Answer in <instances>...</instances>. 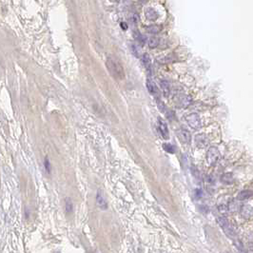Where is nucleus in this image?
I'll return each instance as SVG.
<instances>
[{"mask_svg":"<svg viewBox=\"0 0 253 253\" xmlns=\"http://www.w3.org/2000/svg\"><path fill=\"white\" fill-rule=\"evenodd\" d=\"M106 65H107V68H108L110 73L114 77V78L118 79V80H123L125 78V72H124L122 65L118 61H116L114 58L109 57L108 59H107Z\"/></svg>","mask_w":253,"mask_h":253,"instance_id":"f257e3e1","label":"nucleus"},{"mask_svg":"<svg viewBox=\"0 0 253 253\" xmlns=\"http://www.w3.org/2000/svg\"><path fill=\"white\" fill-rule=\"evenodd\" d=\"M217 222L219 224V226L224 230V232H225V234L228 238H230L232 240H236V232H235L234 228L231 227V225L228 223V221L225 217H224V216L218 217L217 218Z\"/></svg>","mask_w":253,"mask_h":253,"instance_id":"f03ea898","label":"nucleus"},{"mask_svg":"<svg viewBox=\"0 0 253 253\" xmlns=\"http://www.w3.org/2000/svg\"><path fill=\"white\" fill-rule=\"evenodd\" d=\"M220 158V151L216 147H210L207 151V162L209 166H214Z\"/></svg>","mask_w":253,"mask_h":253,"instance_id":"7ed1b4c3","label":"nucleus"},{"mask_svg":"<svg viewBox=\"0 0 253 253\" xmlns=\"http://www.w3.org/2000/svg\"><path fill=\"white\" fill-rule=\"evenodd\" d=\"M186 121L188 123V125L190 126L193 130H199L201 128V119L199 114L193 112V113H189V115L186 116Z\"/></svg>","mask_w":253,"mask_h":253,"instance_id":"20e7f679","label":"nucleus"},{"mask_svg":"<svg viewBox=\"0 0 253 253\" xmlns=\"http://www.w3.org/2000/svg\"><path fill=\"white\" fill-rule=\"evenodd\" d=\"M174 101L179 108H188V107L191 104V98L189 95L186 94H177L174 97Z\"/></svg>","mask_w":253,"mask_h":253,"instance_id":"39448f33","label":"nucleus"},{"mask_svg":"<svg viewBox=\"0 0 253 253\" xmlns=\"http://www.w3.org/2000/svg\"><path fill=\"white\" fill-rule=\"evenodd\" d=\"M195 144L199 149H204V148H206L208 146L209 140L207 137L206 134L200 133V134H197L195 136Z\"/></svg>","mask_w":253,"mask_h":253,"instance_id":"423d86ee","label":"nucleus"},{"mask_svg":"<svg viewBox=\"0 0 253 253\" xmlns=\"http://www.w3.org/2000/svg\"><path fill=\"white\" fill-rule=\"evenodd\" d=\"M158 129L159 131L162 135V137L164 139H169V129H168V125L165 122L162 118H158Z\"/></svg>","mask_w":253,"mask_h":253,"instance_id":"0eeeda50","label":"nucleus"},{"mask_svg":"<svg viewBox=\"0 0 253 253\" xmlns=\"http://www.w3.org/2000/svg\"><path fill=\"white\" fill-rule=\"evenodd\" d=\"M177 136L179 140L184 143V144H189L190 143V140H191V136H190V133L188 130H185V129H181L177 131Z\"/></svg>","mask_w":253,"mask_h":253,"instance_id":"6e6552de","label":"nucleus"},{"mask_svg":"<svg viewBox=\"0 0 253 253\" xmlns=\"http://www.w3.org/2000/svg\"><path fill=\"white\" fill-rule=\"evenodd\" d=\"M240 214L243 218L248 219L253 215V208L249 205H245L241 207L240 208Z\"/></svg>","mask_w":253,"mask_h":253,"instance_id":"1a4fd4ad","label":"nucleus"},{"mask_svg":"<svg viewBox=\"0 0 253 253\" xmlns=\"http://www.w3.org/2000/svg\"><path fill=\"white\" fill-rule=\"evenodd\" d=\"M160 86H161V90L163 91V94L164 96L166 97H169V94H170V84L168 80H161V83H160Z\"/></svg>","mask_w":253,"mask_h":253,"instance_id":"9d476101","label":"nucleus"},{"mask_svg":"<svg viewBox=\"0 0 253 253\" xmlns=\"http://www.w3.org/2000/svg\"><path fill=\"white\" fill-rule=\"evenodd\" d=\"M96 201H97V205L98 207L102 209H107L108 208V205H107V202L104 198V196L102 195V193L100 191L97 192V195H96Z\"/></svg>","mask_w":253,"mask_h":253,"instance_id":"9b49d317","label":"nucleus"},{"mask_svg":"<svg viewBox=\"0 0 253 253\" xmlns=\"http://www.w3.org/2000/svg\"><path fill=\"white\" fill-rule=\"evenodd\" d=\"M147 88H148V91L150 93H151L153 95H156L158 93V88H157L156 84L154 83L153 80L150 79V78L147 80Z\"/></svg>","mask_w":253,"mask_h":253,"instance_id":"f8f14e48","label":"nucleus"},{"mask_svg":"<svg viewBox=\"0 0 253 253\" xmlns=\"http://www.w3.org/2000/svg\"><path fill=\"white\" fill-rule=\"evenodd\" d=\"M142 62L145 66V68L147 69V71H149L150 72H151V59L150 56L148 53H144L142 56Z\"/></svg>","mask_w":253,"mask_h":253,"instance_id":"ddd939ff","label":"nucleus"},{"mask_svg":"<svg viewBox=\"0 0 253 253\" xmlns=\"http://www.w3.org/2000/svg\"><path fill=\"white\" fill-rule=\"evenodd\" d=\"M146 16H147V18L149 19V20L154 21L158 18V13L155 11L154 9L150 8V9L147 10V11H146Z\"/></svg>","mask_w":253,"mask_h":253,"instance_id":"4468645a","label":"nucleus"},{"mask_svg":"<svg viewBox=\"0 0 253 253\" xmlns=\"http://www.w3.org/2000/svg\"><path fill=\"white\" fill-rule=\"evenodd\" d=\"M221 182H223L224 184H227V185L233 184V182H234L233 175L231 173H224L221 176Z\"/></svg>","mask_w":253,"mask_h":253,"instance_id":"2eb2a0df","label":"nucleus"},{"mask_svg":"<svg viewBox=\"0 0 253 253\" xmlns=\"http://www.w3.org/2000/svg\"><path fill=\"white\" fill-rule=\"evenodd\" d=\"M251 196H253V191L251 190H243L239 193V195L237 196V199L240 201L249 199Z\"/></svg>","mask_w":253,"mask_h":253,"instance_id":"dca6fc26","label":"nucleus"},{"mask_svg":"<svg viewBox=\"0 0 253 253\" xmlns=\"http://www.w3.org/2000/svg\"><path fill=\"white\" fill-rule=\"evenodd\" d=\"M148 44H149V47L150 49H155V48H157L158 45H159V39L157 37H150V39L148 40Z\"/></svg>","mask_w":253,"mask_h":253,"instance_id":"f3484780","label":"nucleus"},{"mask_svg":"<svg viewBox=\"0 0 253 253\" xmlns=\"http://www.w3.org/2000/svg\"><path fill=\"white\" fill-rule=\"evenodd\" d=\"M147 31L151 34H156L160 32V27L157 25H150L147 28Z\"/></svg>","mask_w":253,"mask_h":253,"instance_id":"a211bd4d","label":"nucleus"},{"mask_svg":"<svg viewBox=\"0 0 253 253\" xmlns=\"http://www.w3.org/2000/svg\"><path fill=\"white\" fill-rule=\"evenodd\" d=\"M163 148H164V150H166L167 152H169V153H174L175 152V147H174L173 145H171V144H169V143L164 144L163 145Z\"/></svg>","mask_w":253,"mask_h":253,"instance_id":"6ab92c4d","label":"nucleus"},{"mask_svg":"<svg viewBox=\"0 0 253 253\" xmlns=\"http://www.w3.org/2000/svg\"><path fill=\"white\" fill-rule=\"evenodd\" d=\"M72 203L70 199H66V210L68 213H71L72 211Z\"/></svg>","mask_w":253,"mask_h":253,"instance_id":"aec40b11","label":"nucleus"},{"mask_svg":"<svg viewBox=\"0 0 253 253\" xmlns=\"http://www.w3.org/2000/svg\"><path fill=\"white\" fill-rule=\"evenodd\" d=\"M159 61L163 64H166V63H169V62H172L173 61V58L171 55H168V56H164L161 59H159Z\"/></svg>","mask_w":253,"mask_h":253,"instance_id":"412c9836","label":"nucleus"},{"mask_svg":"<svg viewBox=\"0 0 253 253\" xmlns=\"http://www.w3.org/2000/svg\"><path fill=\"white\" fill-rule=\"evenodd\" d=\"M137 40L139 41V43L141 44V45H145L146 44V41H147V39H146V36H144V35H142V34H138L137 35Z\"/></svg>","mask_w":253,"mask_h":253,"instance_id":"4be33fe9","label":"nucleus"},{"mask_svg":"<svg viewBox=\"0 0 253 253\" xmlns=\"http://www.w3.org/2000/svg\"><path fill=\"white\" fill-rule=\"evenodd\" d=\"M44 166H45V169L47 170V172L50 173V172H51V164H50V162H49V159H48V158L45 159Z\"/></svg>","mask_w":253,"mask_h":253,"instance_id":"5701e85b","label":"nucleus"},{"mask_svg":"<svg viewBox=\"0 0 253 253\" xmlns=\"http://www.w3.org/2000/svg\"><path fill=\"white\" fill-rule=\"evenodd\" d=\"M157 106H158L159 110H160L162 112H164V110H165V105H164V103H163V101H162L161 99H157Z\"/></svg>","mask_w":253,"mask_h":253,"instance_id":"b1692460","label":"nucleus"},{"mask_svg":"<svg viewBox=\"0 0 253 253\" xmlns=\"http://www.w3.org/2000/svg\"><path fill=\"white\" fill-rule=\"evenodd\" d=\"M131 50H132V53H134V55H136V56L139 55V51L137 50V48H136V46L132 45V46H131Z\"/></svg>","mask_w":253,"mask_h":253,"instance_id":"393cba45","label":"nucleus"},{"mask_svg":"<svg viewBox=\"0 0 253 253\" xmlns=\"http://www.w3.org/2000/svg\"><path fill=\"white\" fill-rule=\"evenodd\" d=\"M138 18H139V17H138V15H137V14H133V16H132L133 22H134V23L137 22V21H138Z\"/></svg>","mask_w":253,"mask_h":253,"instance_id":"a878e982","label":"nucleus"}]
</instances>
